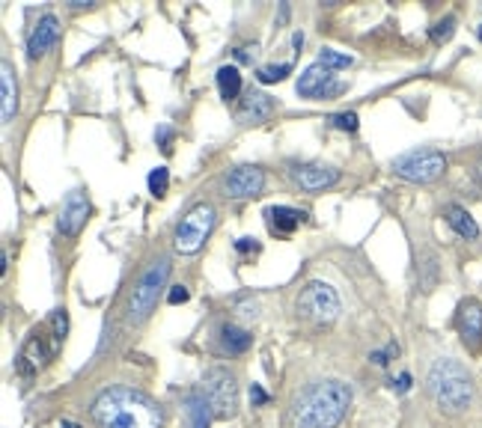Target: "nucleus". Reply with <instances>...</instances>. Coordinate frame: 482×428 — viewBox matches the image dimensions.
<instances>
[{"label":"nucleus","mask_w":482,"mask_h":428,"mask_svg":"<svg viewBox=\"0 0 482 428\" xmlns=\"http://www.w3.org/2000/svg\"><path fill=\"white\" fill-rule=\"evenodd\" d=\"M99 428H161L164 413L152 395L134 387H111L93 402Z\"/></svg>","instance_id":"nucleus-1"},{"label":"nucleus","mask_w":482,"mask_h":428,"mask_svg":"<svg viewBox=\"0 0 482 428\" xmlns=\"http://www.w3.org/2000/svg\"><path fill=\"white\" fill-rule=\"evenodd\" d=\"M351 408V390L342 381H319L295 399V428H337Z\"/></svg>","instance_id":"nucleus-2"},{"label":"nucleus","mask_w":482,"mask_h":428,"mask_svg":"<svg viewBox=\"0 0 482 428\" xmlns=\"http://www.w3.org/2000/svg\"><path fill=\"white\" fill-rule=\"evenodd\" d=\"M428 393L444 411L458 413L465 411L470 399H474V381H470L467 369L456 360H438L432 372H428Z\"/></svg>","instance_id":"nucleus-3"},{"label":"nucleus","mask_w":482,"mask_h":428,"mask_svg":"<svg viewBox=\"0 0 482 428\" xmlns=\"http://www.w3.org/2000/svg\"><path fill=\"white\" fill-rule=\"evenodd\" d=\"M167 277H170V259H155V262L143 271L141 283H137L134 292H132V304H128V318H132L134 325L146 321L149 313L155 309L158 292L164 288Z\"/></svg>","instance_id":"nucleus-4"},{"label":"nucleus","mask_w":482,"mask_h":428,"mask_svg":"<svg viewBox=\"0 0 482 428\" xmlns=\"http://www.w3.org/2000/svg\"><path fill=\"white\" fill-rule=\"evenodd\" d=\"M298 316L316 325H330L339 316V295L334 292V286L313 280L301 288L298 295Z\"/></svg>","instance_id":"nucleus-5"},{"label":"nucleus","mask_w":482,"mask_h":428,"mask_svg":"<svg viewBox=\"0 0 482 428\" xmlns=\"http://www.w3.org/2000/svg\"><path fill=\"white\" fill-rule=\"evenodd\" d=\"M444 170H447V155L435 152V149H417V152H405L399 158H393V173L408 181H420V185L441 179Z\"/></svg>","instance_id":"nucleus-6"},{"label":"nucleus","mask_w":482,"mask_h":428,"mask_svg":"<svg viewBox=\"0 0 482 428\" xmlns=\"http://www.w3.org/2000/svg\"><path fill=\"white\" fill-rule=\"evenodd\" d=\"M211 229H214V209L209 202H202V206L191 209L185 218L179 220L176 235H173V248L179 253H197L202 244H206Z\"/></svg>","instance_id":"nucleus-7"},{"label":"nucleus","mask_w":482,"mask_h":428,"mask_svg":"<svg viewBox=\"0 0 482 428\" xmlns=\"http://www.w3.org/2000/svg\"><path fill=\"white\" fill-rule=\"evenodd\" d=\"M202 393H206L214 416H232L239 408V387H235V378L227 369H211L206 374V390Z\"/></svg>","instance_id":"nucleus-8"},{"label":"nucleus","mask_w":482,"mask_h":428,"mask_svg":"<svg viewBox=\"0 0 482 428\" xmlns=\"http://www.w3.org/2000/svg\"><path fill=\"white\" fill-rule=\"evenodd\" d=\"M456 327H458V336H462L467 351L482 348V304L477 301V297H465V301L458 304Z\"/></svg>","instance_id":"nucleus-9"},{"label":"nucleus","mask_w":482,"mask_h":428,"mask_svg":"<svg viewBox=\"0 0 482 428\" xmlns=\"http://www.w3.org/2000/svg\"><path fill=\"white\" fill-rule=\"evenodd\" d=\"M337 92H342V83L334 81V72L319 66V63H313L298 78V95H304V99H328V95H337Z\"/></svg>","instance_id":"nucleus-10"},{"label":"nucleus","mask_w":482,"mask_h":428,"mask_svg":"<svg viewBox=\"0 0 482 428\" xmlns=\"http://www.w3.org/2000/svg\"><path fill=\"white\" fill-rule=\"evenodd\" d=\"M265 188V173L260 167H239L223 179V194L232 199H248L256 197Z\"/></svg>","instance_id":"nucleus-11"},{"label":"nucleus","mask_w":482,"mask_h":428,"mask_svg":"<svg viewBox=\"0 0 482 428\" xmlns=\"http://www.w3.org/2000/svg\"><path fill=\"white\" fill-rule=\"evenodd\" d=\"M87 218H90L87 194H84V190H72V194L63 199V209H60V232L74 238L84 223H87Z\"/></svg>","instance_id":"nucleus-12"},{"label":"nucleus","mask_w":482,"mask_h":428,"mask_svg":"<svg viewBox=\"0 0 482 428\" xmlns=\"http://www.w3.org/2000/svg\"><path fill=\"white\" fill-rule=\"evenodd\" d=\"M292 181L301 190H325L330 185H337L339 173L325 164H298L292 167Z\"/></svg>","instance_id":"nucleus-13"},{"label":"nucleus","mask_w":482,"mask_h":428,"mask_svg":"<svg viewBox=\"0 0 482 428\" xmlns=\"http://www.w3.org/2000/svg\"><path fill=\"white\" fill-rule=\"evenodd\" d=\"M60 36V21L54 15H42L36 21V27L30 30V39H27V54L30 57H45V54L54 48V42Z\"/></svg>","instance_id":"nucleus-14"},{"label":"nucleus","mask_w":482,"mask_h":428,"mask_svg":"<svg viewBox=\"0 0 482 428\" xmlns=\"http://www.w3.org/2000/svg\"><path fill=\"white\" fill-rule=\"evenodd\" d=\"M274 107H277V104H274L271 95L251 90V92L241 99V107H239V122H241V125H260V122H265L268 116L274 113Z\"/></svg>","instance_id":"nucleus-15"},{"label":"nucleus","mask_w":482,"mask_h":428,"mask_svg":"<svg viewBox=\"0 0 482 428\" xmlns=\"http://www.w3.org/2000/svg\"><path fill=\"white\" fill-rule=\"evenodd\" d=\"M0 120L9 122L15 116V107H18V90H15V74L13 66H9V60L0 63Z\"/></svg>","instance_id":"nucleus-16"},{"label":"nucleus","mask_w":482,"mask_h":428,"mask_svg":"<svg viewBox=\"0 0 482 428\" xmlns=\"http://www.w3.org/2000/svg\"><path fill=\"white\" fill-rule=\"evenodd\" d=\"M265 218H268V227H271V232L289 235V232H295L298 227H301L304 211L289 209V206H271V209H265Z\"/></svg>","instance_id":"nucleus-17"},{"label":"nucleus","mask_w":482,"mask_h":428,"mask_svg":"<svg viewBox=\"0 0 482 428\" xmlns=\"http://www.w3.org/2000/svg\"><path fill=\"white\" fill-rule=\"evenodd\" d=\"M185 416H188V428H209L211 423V404L206 399V393H188L185 395Z\"/></svg>","instance_id":"nucleus-18"},{"label":"nucleus","mask_w":482,"mask_h":428,"mask_svg":"<svg viewBox=\"0 0 482 428\" xmlns=\"http://www.w3.org/2000/svg\"><path fill=\"white\" fill-rule=\"evenodd\" d=\"M447 223L456 229V235H462V238L467 241H474L477 235H479V227H477V220L470 218V211L462 209V206H447Z\"/></svg>","instance_id":"nucleus-19"},{"label":"nucleus","mask_w":482,"mask_h":428,"mask_svg":"<svg viewBox=\"0 0 482 428\" xmlns=\"http://www.w3.org/2000/svg\"><path fill=\"white\" fill-rule=\"evenodd\" d=\"M218 90H221V99L223 102L239 99V92H241V72L235 69V66H221L218 69Z\"/></svg>","instance_id":"nucleus-20"},{"label":"nucleus","mask_w":482,"mask_h":428,"mask_svg":"<svg viewBox=\"0 0 482 428\" xmlns=\"http://www.w3.org/2000/svg\"><path fill=\"white\" fill-rule=\"evenodd\" d=\"M221 342L230 355H244V351L251 348V334L241 327H235V325H223L221 327Z\"/></svg>","instance_id":"nucleus-21"},{"label":"nucleus","mask_w":482,"mask_h":428,"mask_svg":"<svg viewBox=\"0 0 482 428\" xmlns=\"http://www.w3.org/2000/svg\"><path fill=\"white\" fill-rule=\"evenodd\" d=\"M146 185H149V194H152V197H164L167 188H170V170L167 167H155L152 173H149Z\"/></svg>","instance_id":"nucleus-22"},{"label":"nucleus","mask_w":482,"mask_h":428,"mask_svg":"<svg viewBox=\"0 0 482 428\" xmlns=\"http://www.w3.org/2000/svg\"><path fill=\"white\" fill-rule=\"evenodd\" d=\"M351 63H355V60H351L349 54H339V51H330V48H325L319 54V66H325L330 72H334V69H349Z\"/></svg>","instance_id":"nucleus-23"},{"label":"nucleus","mask_w":482,"mask_h":428,"mask_svg":"<svg viewBox=\"0 0 482 428\" xmlns=\"http://www.w3.org/2000/svg\"><path fill=\"white\" fill-rule=\"evenodd\" d=\"M292 72V63H280V66H265V69H260V83H277V81H283L286 74Z\"/></svg>","instance_id":"nucleus-24"},{"label":"nucleus","mask_w":482,"mask_h":428,"mask_svg":"<svg viewBox=\"0 0 482 428\" xmlns=\"http://www.w3.org/2000/svg\"><path fill=\"white\" fill-rule=\"evenodd\" d=\"M330 122H334V128H339V131H358V113H334Z\"/></svg>","instance_id":"nucleus-25"},{"label":"nucleus","mask_w":482,"mask_h":428,"mask_svg":"<svg viewBox=\"0 0 482 428\" xmlns=\"http://www.w3.org/2000/svg\"><path fill=\"white\" fill-rule=\"evenodd\" d=\"M453 30H456V18H444V21H438L435 30H432V39L435 42H444L453 36Z\"/></svg>","instance_id":"nucleus-26"},{"label":"nucleus","mask_w":482,"mask_h":428,"mask_svg":"<svg viewBox=\"0 0 482 428\" xmlns=\"http://www.w3.org/2000/svg\"><path fill=\"white\" fill-rule=\"evenodd\" d=\"M155 141H158V146L170 155V152H173V128H158V131H155Z\"/></svg>","instance_id":"nucleus-27"},{"label":"nucleus","mask_w":482,"mask_h":428,"mask_svg":"<svg viewBox=\"0 0 482 428\" xmlns=\"http://www.w3.org/2000/svg\"><path fill=\"white\" fill-rule=\"evenodd\" d=\"M191 297V292L185 286H170V292H167V304H173V306H179V304H185Z\"/></svg>","instance_id":"nucleus-28"},{"label":"nucleus","mask_w":482,"mask_h":428,"mask_svg":"<svg viewBox=\"0 0 482 428\" xmlns=\"http://www.w3.org/2000/svg\"><path fill=\"white\" fill-rule=\"evenodd\" d=\"M390 355H399V348L390 345L388 351H375V355H369V360L375 363V366H388V357H390Z\"/></svg>","instance_id":"nucleus-29"},{"label":"nucleus","mask_w":482,"mask_h":428,"mask_svg":"<svg viewBox=\"0 0 482 428\" xmlns=\"http://www.w3.org/2000/svg\"><path fill=\"white\" fill-rule=\"evenodd\" d=\"M251 402L256 404V408H260V404H268V393L260 387V384H253L251 387Z\"/></svg>","instance_id":"nucleus-30"},{"label":"nucleus","mask_w":482,"mask_h":428,"mask_svg":"<svg viewBox=\"0 0 482 428\" xmlns=\"http://www.w3.org/2000/svg\"><path fill=\"white\" fill-rule=\"evenodd\" d=\"M393 387L399 390V393H408V390H411V374H408V372H402V374H399V381H393Z\"/></svg>","instance_id":"nucleus-31"},{"label":"nucleus","mask_w":482,"mask_h":428,"mask_svg":"<svg viewBox=\"0 0 482 428\" xmlns=\"http://www.w3.org/2000/svg\"><path fill=\"white\" fill-rule=\"evenodd\" d=\"M235 250H239V253H251V250H256V241L253 238H239V241H235Z\"/></svg>","instance_id":"nucleus-32"},{"label":"nucleus","mask_w":482,"mask_h":428,"mask_svg":"<svg viewBox=\"0 0 482 428\" xmlns=\"http://www.w3.org/2000/svg\"><path fill=\"white\" fill-rule=\"evenodd\" d=\"M235 60H239V63H248V60H251V54L244 51V48H239V51H235Z\"/></svg>","instance_id":"nucleus-33"},{"label":"nucleus","mask_w":482,"mask_h":428,"mask_svg":"<svg viewBox=\"0 0 482 428\" xmlns=\"http://www.w3.org/2000/svg\"><path fill=\"white\" fill-rule=\"evenodd\" d=\"M60 428H81V425H78V423H69V420H66V423H63Z\"/></svg>","instance_id":"nucleus-34"},{"label":"nucleus","mask_w":482,"mask_h":428,"mask_svg":"<svg viewBox=\"0 0 482 428\" xmlns=\"http://www.w3.org/2000/svg\"><path fill=\"white\" fill-rule=\"evenodd\" d=\"M477 34H479V39H482V24H479V30H477Z\"/></svg>","instance_id":"nucleus-35"},{"label":"nucleus","mask_w":482,"mask_h":428,"mask_svg":"<svg viewBox=\"0 0 482 428\" xmlns=\"http://www.w3.org/2000/svg\"><path fill=\"white\" fill-rule=\"evenodd\" d=\"M479 173H482V155H479Z\"/></svg>","instance_id":"nucleus-36"}]
</instances>
